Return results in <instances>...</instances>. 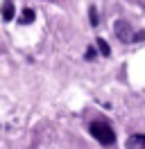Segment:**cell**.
Instances as JSON below:
<instances>
[{"mask_svg": "<svg viewBox=\"0 0 145 149\" xmlns=\"http://www.w3.org/2000/svg\"><path fill=\"white\" fill-rule=\"evenodd\" d=\"M34 18H36L34 9L25 7V9H23V14H20V23H23V25H30V23H34Z\"/></svg>", "mask_w": 145, "mask_h": 149, "instance_id": "5b68a950", "label": "cell"}, {"mask_svg": "<svg viewBox=\"0 0 145 149\" xmlns=\"http://www.w3.org/2000/svg\"><path fill=\"white\" fill-rule=\"evenodd\" d=\"M95 50H98L102 56H111V47H109V43L104 41V38H98V43H95Z\"/></svg>", "mask_w": 145, "mask_h": 149, "instance_id": "8992f818", "label": "cell"}, {"mask_svg": "<svg viewBox=\"0 0 145 149\" xmlns=\"http://www.w3.org/2000/svg\"><path fill=\"white\" fill-rule=\"evenodd\" d=\"M113 32H116V36L122 41V43H127V41H132V36H134V32H132V25L127 23V20H116V25H113Z\"/></svg>", "mask_w": 145, "mask_h": 149, "instance_id": "7a4b0ae2", "label": "cell"}, {"mask_svg": "<svg viewBox=\"0 0 145 149\" xmlns=\"http://www.w3.org/2000/svg\"><path fill=\"white\" fill-rule=\"evenodd\" d=\"M127 149H145V133H132L127 138Z\"/></svg>", "mask_w": 145, "mask_h": 149, "instance_id": "3957f363", "label": "cell"}, {"mask_svg": "<svg viewBox=\"0 0 145 149\" xmlns=\"http://www.w3.org/2000/svg\"><path fill=\"white\" fill-rule=\"evenodd\" d=\"M2 20H11L14 18V11H16V7H14V2H11V0H5V2H2Z\"/></svg>", "mask_w": 145, "mask_h": 149, "instance_id": "277c9868", "label": "cell"}, {"mask_svg": "<svg viewBox=\"0 0 145 149\" xmlns=\"http://www.w3.org/2000/svg\"><path fill=\"white\" fill-rule=\"evenodd\" d=\"M89 20H91V25H93V27L100 23V18H98V9H95V7H91V9H89Z\"/></svg>", "mask_w": 145, "mask_h": 149, "instance_id": "ba28073f", "label": "cell"}, {"mask_svg": "<svg viewBox=\"0 0 145 149\" xmlns=\"http://www.w3.org/2000/svg\"><path fill=\"white\" fill-rule=\"evenodd\" d=\"M132 41H134V43H143V41H145V29H141V32H136L134 36H132Z\"/></svg>", "mask_w": 145, "mask_h": 149, "instance_id": "9c48e42d", "label": "cell"}, {"mask_svg": "<svg viewBox=\"0 0 145 149\" xmlns=\"http://www.w3.org/2000/svg\"><path fill=\"white\" fill-rule=\"evenodd\" d=\"M89 133L98 140L100 145H104V147L116 145V131L111 129V124L104 122V120H93V122H89Z\"/></svg>", "mask_w": 145, "mask_h": 149, "instance_id": "6da1fadb", "label": "cell"}, {"mask_svg": "<svg viewBox=\"0 0 145 149\" xmlns=\"http://www.w3.org/2000/svg\"><path fill=\"white\" fill-rule=\"evenodd\" d=\"M84 59H86V61H95V59H98V50H95L93 45H89V47H86V54H84Z\"/></svg>", "mask_w": 145, "mask_h": 149, "instance_id": "52a82bcc", "label": "cell"}]
</instances>
